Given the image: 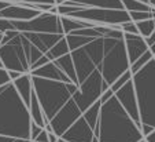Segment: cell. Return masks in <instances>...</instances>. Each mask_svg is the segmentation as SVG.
<instances>
[{
  "instance_id": "obj_1",
  "label": "cell",
  "mask_w": 155,
  "mask_h": 142,
  "mask_svg": "<svg viewBox=\"0 0 155 142\" xmlns=\"http://www.w3.org/2000/svg\"><path fill=\"white\" fill-rule=\"evenodd\" d=\"M94 133L99 142H139L144 139L141 128L132 120L115 95L102 104Z\"/></svg>"
},
{
  "instance_id": "obj_2",
  "label": "cell",
  "mask_w": 155,
  "mask_h": 142,
  "mask_svg": "<svg viewBox=\"0 0 155 142\" xmlns=\"http://www.w3.org/2000/svg\"><path fill=\"white\" fill-rule=\"evenodd\" d=\"M32 117L29 108L17 92L14 84L0 87V135L29 139Z\"/></svg>"
},
{
  "instance_id": "obj_3",
  "label": "cell",
  "mask_w": 155,
  "mask_h": 142,
  "mask_svg": "<svg viewBox=\"0 0 155 142\" xmlns=\"http://www.w3.org/2000/svg\"><path fill=\"white\" fill-rule=\"evenodd\" d=\"M32 80L36 97L43 108L48 124L56 116V113L73 98L74 92L80 88V86L73 83H63L43 77L32 76Z\"/></svg>"
},
{
  "instance_id": "obj_4",
  "label": "cell",
  "mask_w": 155,
  "mask_h": 142,
  "mask_svg": "<svg viewBox=\"0 0 155 142\" xmlns=\"http://www.w3.org/2000/svg\"><path fill=\"white\" fill-rule=\"evenodd\" d=\"M139 104L141 127L155 128V58L132 77Z\"/></svg>"
},
{
  "instance_id": "obj_5",
  "label": "cell",
  "mask_w": 155,
  "mask_h": 142,
  "mask_svg": "<svg viewBox=\"0 0 155 142\" xmlns=\"http://www.w3.org/2000/svg\"><path fill=\"white\" fill-rule=\"evenodd\" d=\"M106 42H107V50L99 72L102 73L106 83L111 86L118 77L130 71V62H129L124 39L106 37Z\"/></svg>"
},
{
  "instance_id": "obj_6",
  "label": "cell",
  "mask_w": 155,
  "mask_h": 142,
  "mask_svg": "<svg viewBox=\"0 0 155 142\" xmlns=\"http://www.w3.org/2000/svg\"><path fill=\"white\" fill-rule=\"evenodd\" d=\"M108 88H110V86L104 81L99 69H96L87 80H84L80 84V88L73 95V99L76 101L77 106L81 109L82 115H84L92 105L100 101L102 94L107 91Z\"/></svg>"
},
{
  "instance_id": "obj_7",
  "label": "cell",
  "mask_w": 155,
  "mask_h": 142,
  "mask_svg": "<svg viewBox=\"0 0 155 142\" xmlns=\"http://www.w3.org/2000/svg\"><path fill=\"white\" fill-rule=\"evenodd\" d=\"M69 17L91 22L94 25H106V26H121L125 22L132 21L130 15L126 10L91 9V7H84Z\"/></svg>"
},
{
  "instance_id": "obj_8",
  "label": "cell",
  "mask_w": 155,
  "mask_h": 142,
  "mask_svg": "<svg viewBox=\"0 0 155 142\" xmlns=\"http://www.w3.org/2000/svg\"><path fill=\"white\" fill-rule=\"evenodd\" d=\"M0 58L3 61L4 69L8 72L30 73V66L28 62L26 54L22 47V33L18 32L7 44L0 46Z\"/></svg>"
},
{
  "instance_id": "obj_9",
  "label": "cell",
  "mask_w": 155,
  "mask_h": 142,
  "mask_svg": "<svg viewBox=\"0 0 155 142\" xmlns=\"http://www.w3.org/2000/svg\"><path fill=\"white\" fill-rule=\"evenodd\" d=\"M14 29L21 33H56L64 35L61 25L59 15L51 12H41L38 17L30 21H12Z\"/></svg>"
},
{
  "instance_id": "obj_10",
  "label": "cell",
  "mask_w": 155,
  "mask_h": 142,
  "mask_svg": "<svg viewBox=\"0 0 155 142\" xmlns=\"http://www.w3.org/2000/svg\"><path fill=\"white\" fill-rule=\"evenodd\" d=\"M81 116H82L81 109L77 106L76 101L71 98L68 104L56 113L55 117L50 121V127L52 130V133L61 138Z\"/></svg>"
},
{
  "instance_id": "obj_11",
  "label": "cell",
  "mask_w": 155,
  "mask_h": 142,
  "mask_svg": "<svg viewBox=\"0 0 155 142\" xmlns=\"http://www.w3.org/2000/svg\"><path fill=\"white\" fill-rule=\"evenodd\" d=\"M115 98L120 101V104L122 105V108L126 110V113L132 117V120L141 128L140 112H139V104H137V98H136L133 81L130 80V81H128L121 90H118V91L115 92Z\"/></svg>"
},
{
  "instance_id": "obj_12",
  "label": "cell",
  "mask_w": 155,
  "mask_h": 142,
  "mask_svg": "<svg viewBox=\"0 0 155 142\" xmlns=\"http://www.w3.org/2000/svg\"><path fill=\"white\" fill-rule=\"evenodd\" d=\"M61 138L68 142H99L84 116H81Z\"/></svg>"
},
{
  "instance_id": "obj_13",
  "label": "cell",
  "mask_w": 155,
  "mask_h": 142,
  "mask_svg": "<svg viewBox=\"0 0 155 142\" xmlns=\"http://www.w3.org/2000/svg\"><path fill=\"white\" fill-rule=\"evenodd\" d=\"M70 54H71V58H73V62H74V68H76V72H77L78 83L81 84L82 81L87 80L97 68H96V65L92 62V59L89 58V55L85 53L82 47L78 48V50L71 51Z\"/></svg>"
},
{
  "instance_id": "obj_14",
  "label": "cell",
  "mask_w": 155,
  "mask_h": 142,
  "mask_svg": "<svg viewBox=\"0 0 155 142\" xmlns=\"http://www.w3.org/2000/svg\"><path fill=\"white\" fill-rule=\"evenodd\" d=\"M41 12L37 10H33L26 7L22 3H11L8 7L0 11V18H4V19H10V21H30V19H35L36 17H38Z\"/></svg>"
},
{
  "instance_id": "obj_15",
  "label": "cell",
  "mask_w": 155,
  "mask_h": 142,
  "mask_svg": "<svg viewBox=\"0 0 155 142\" xmlns=\"http://www.w3.org/2000/svg\"><path fill=\"white\" fill-rule=\"evenodd\" d=\"M124 42H125L126 53H128L129 62L135 64L144 53L150 50L148 46L146 43V39L141 37L140 35H129V33H124Z\"/></svg>"
},
{
  "instance_id": "obj_16",
  "label": "cell",
  "mask_w": 155,
  "mask_h": 142,
  "mask_svg": "<svg viewBox=\"0 0 155 142\" xmlns=\"http://www.w3.org/2000/svg\"><path fill=\"white\" fill-rule=\"evenodd\" d=\"M26 36V39L32 43L33 46L38 48L41 53L45 55L56 43H59L62 39L64 37V35H56V33H24Z\"/></svg>"
},
{
  "instance_id": "obj_17",
  "label": "cell",
  "mask_w": 155,
  "mask_h": 142,
  "mask_svg": "<svg viewBox=\"0 0 155 142\" xmlns=\"http://www.w3.org/2000/svg\"><path fill=\"white\" fill-rule=\"evenodd\" d=\"M32 76L36 77H43V79H48V80H56V81H63V83H71V80L66 76V73L62 72V69H59L55 65V62H50L47 65L41 66L38 69L30 72Z\"/></svg>"
},
{
  "instance_id": "obj_18",
  "label": "cell",
  "mask_w": 155,
  "mask_h": 142,
  "mask_svg": "<svg viewBox=\"0 0 155 142\" xmlns=\"http://www.w3.org/2000/svg\"><path fill=\"white\" fill-rule=\"evenodd\" d=\"M12 84H14L17 92L19 94V97L22 98V101L25 102V105L29 108L30 99H32V94H33V91H35V88H33L32 74L30 73L22 74L19 79H17L15 81H12Z\"/></svg>"
},
{
  "instance_id": "obj_19",
  "label": "cell",
  "mask_w": 155,
  "mask_h": 142,
  "mask_svg": "<svg viewBox=\"0 0 155 142\" xmlns=\"http://www.w3.org/2000/svg\"><path fill=\"white\" fill-rule=\"evenodd\" d=\"M73 4L91 9H107V10H125L121 0H69Z\"/></svg>"
},
{
  "instance_id": "obj_20",
  "label": "cell",
  "mask_w": 155,
  "mask_h": 142,
  "mask_svg": "<svg viewBox=\"0 0 155 142\" xmlns=\"http://www.w3.org/2000/svg\"><path fill=\"white\" fill-rule=\"evenodd\" d=\"M52 62H55V65L58 66L59 69H62L63 73H66V76L71 80V83L80 86L78 79H77V72H76V68H74V62H73V58H71L70 53L61 57V58H58V59H55Z\"/></svg>"
},
{
  "instance_id": "obj_21",
  "label": "cell",
  "mask_w": 155,
  "mask_h": 142,
  "mask_svg": "<svg viewBox=\"0 0 155 142\" xmlns=\"http://www.w3.org/2000/svg\"><path fill=\"white\" fill-rule=\"evenodd\" d=\"M29 113H30V117H32V121L33 123H36L37 126H40L41 128H45L48 126L47 119H45V115H44V112H43V108H41V105H40V102H38L37 97H36L35 91H33L32 99H30Z\"/></svg>"
},
{
  "instance_id": "obj_22",
  "label": "cell",
  "mask_w": 155,
  "mask_h": 142,
  "mask_svg": "<svg viewBox=\"0 0 155 142\" xmlns=\"http://www.w3.org/2000/svg\"><path fill=\"white\" fill-rule=\"evenodd\" d=\"M59 18H61V25H62V29H63L64 36L70 35V33L76 32V30L95 26V25L91 24V22H85V21H81V19L71 18V17H61V15H59Z\"/></svg>"
},
{
  "instance_id": "obj_23",
  "label": "cell",
  "mask_w": 155,
  "mask_h": 142,
  "mask_svg": "<svg viewBox=\"0 0 155 142\" xmlns=\"http://www.w3.org/2000/svg\"><path fill=\"white\" fill-rule=\"evenodd\" d=\"M22 47L25 50V54H26V58H28V62H29V66H30V72H32V68L35 66V64L37 62L38 59L41 57H44V54L38 50L36 46H33L32 43L29 42L26 39V36L22 33Z\"/></svg>"
},
{
  "instance_id": "obj_24",
  "label": "cell",
  "mask_w": 155,
  "mask_h": 142,
  "mask_svg": "<svg viewBox=\"0 0 155 142\" xmlns=\"http://www.w3.org/2000/svg\"><path fill=\"white\" fill-rule=\"evenodd\" d=\"M69 53H70V48H69V44H68V42H66V36H64L61 42L56 43V44L45 54V57L52 62V61H55V59L61 58V57L66 55V54H69Z\"/></svg>"
},
{
  "instance_id": "obj_25",
  "label": "cell",
  "mask_w": 155,
  "mask_h": 142,
  "mask_svg": "<svg viewBox=\"0 0 155 142\" xmlns=\"http://www.w3.org/2000/svg\"><path fill=\"white\" fill-rule=\"evenodd\" d=\"M100 109H102V102L97 101L95 105H92L87 112L84 113V119L87 120V123L91 126L92 130H95L97 126V121H99V117H100Z\"/></svg>"
},
{
  "instance_id": "obj_26",
  "label": "cell",
  "mask_w": 155,
  "mask_h": 142,
  "mask_svg": "<svg viewBox=\"0 0 155 142\" xmlns=\"http://www.w3.org/2000/svg\"><path fill=\"white\" fill-rule=\"evenodd\" d=\"M92 40H94L92 37L78 36V35H74V33H70V35L66 36V42H68V44H69L70 53H71V51H74V50H78V48L84 47V46H87L88 43H91Z\"/></svg>"
},
{
  "instance_id": "obj_27",
  "label": "cell",
  "mask_w": 155,
  "mask_h": 142,
  "mask_svg": "<svg viewBox=\"0 0 155 142\" xmlns=\"http://www.w3.org/2000/svg\"><path fill=\"white\" fill-rule=\"evenodd\" d=\"M124 4V9L128 12L133 11H151L152 6H150L148 3H144L140 0H121Z\"/></svg>"
},
{
  "instance_id": "obj_28",
  "label": "cell",
  "mask_w": 155,
  "mask_h": 142,
  "mask_svg": "<svg viewBox=\"0 0 155 142\" xmlns=\"http://www.w3.org/2000/svg\"><path fill=\"white\" fill-rule=\"evenodd\" d=\"M152 59H154V54H152L151 51L148 50L147 53H144L143 55H141L135 64H132V65H130V72H132V74L137 73L140 69H143L144 66H146L147 64L150 62V61H152Z\"/></svg>"
},
{
  "instance_id": "obj_29",
  "label": "cell",
  "mask_w": 155,
  "mask_h": 142,
  "mask_svg": "<svg viewBox=\"0 0 155 142\" xmlns=\"http://www.w3.org/2000/svg\"><path fill=\"white\" fill-rule=\"evenodd\" d=\"M137 29L141 37L147 39L148 36H151L155 32V19H147V21L137 22Z\"/></svg>"
},
{
  "instance_id": "obj_30",
  "label": "cell",
  "mask_w": 155,
  "mask_h": 142,
  "mask_svg": "<svg viewBox=\"0 0 155 142\" xmlns=\"http://www.w3.org/2000/svg\"><path fill=\"white\" fill-rule=\"evenodd\" d=\"M132 77H133V74H132V72H130V71H128V72H126V73H124L121 77H118V79L115 80L114 83H113L111 86H110V88H111L114 92H117L118 90H121V88H122V87L125 86V84L128 83V81H130V80H132Z\"/></svg>"
},
{
  "instance_id": "obj_31",
  "label": "cell",
  "mask_w": 155,
  "mask_h": 142,
  "mask_svg": "<svg viewBox=\"0 0 155 142\" xmlns=\"http://www.w3.org/2000/svg\"><path fill=\"white\" fill-rule=\"evenodd\" d=\"M130 15V19L133 22H141V21H147V19H155L154 14H152V10L151 11H133V12H129Z\"/></svg>"
},
{
  "instance_id": "obj_32",
  "label": "cell",
  "mask_w": 155,
  "mask_h": 142,
  "mask_svg": "<svg viewBox=\"0 0 155 142\" xmlns=\"http://www.w3.org/2000/svg\"><path fill=\"white\" fill-rule=\"evenodd\" d=\"M120 28L124 33H129V35H140V33H139V29H137V25H136V22H133V21L125 22V24H122Z\"/></svg>"
},
{
  "instance_id": "obj_33",
  "label": "cell",
  "mask_w": 155,
  "mask_h": 142,
  "mask_svg": "<svg viewBox=\"0 0 155 142\" xmlns=\"http://www.w3.org/2000/svg\"><path fill=\"white\" fill-rule=\"evenodd\" d=\"M18 3L29 4V6H37V4H51L56 6V0H17Z\"/></svg>"
},
{
  "instance_id": "obj_34",
  "label": "cell",
  "mask_w": 155,
  "mask_h": 142,
  "mask_svg": "<svg viewBox=\"0 0 155 142\" xmlns=\"http://www.w3.org/2000/svg\"><path fill=\"white\" fill-rule=\"evenodd\" d=\"M7 30H15L14 25H12V21H10V19H4V18H0V32L6 33Z\"/></svg>"
},
{
  "instance_id": "obj_35",
  "label": "cell",
  "mask_w": 155,
  "mask_h": 142,
  "mask_svg": "<svg viewBox=\"0 0 155 142\" xmlns=\"http://www.w3.org/2000/svg\"><path fill=\"white\" fill-rule=\"evenodd\" d=\"M43 130H44V128H41L40 126H37L36 123H33V121H32V127H30V141H36V139H37V137L40 135V133Z\"/></svg>"
},
{
  "instance_id": "obj_36",
  "label": "cell",
  "mask_w": 155,
  "mask_h": 142,
  "mask_svg": "<svg viewBox=\"0 0 155 142\" xmlns=\"http://www.w3.org/2000/svg\"><path fill=\"white\" fill-rule=\"evenodd\" d=\"M8 83H12L11 79H10V74H8V71L6 69H0V87L6 86Z\"/></svg>"
},
{
  "instance_id": "obj_37",
  "label": "cell",
  "mask_w": 155,
  "mask_h": 142,
  "mask_svg": "<svg viewBox=\"0 0 155 142\" xmlns=\"http://www.w3.org/2000/svg\"><path fill=\"white\" fill-rule=\"evenodd\" d=\"M114 95H115V92L113 91L111 88H108L107 91H104V92L102 94V97H100V102H102V104H104V102H107V101L111 99Z\"/></svg>"
},
{
  "instance_id": "obj_38",
  "label": "cell",
  "mask_w": 155,
  "mask_h": 142,
  "mask_svg": "<svg viewBox=\"0 0 155 142\" xmlns=\"http://www.w3.org/2000/svg\"><path fill=\"white\" fill-rule=\"evenodd\" d=\"M36 141H37V142H50V141H48V131L44 128V130L40 133V135L37 137V139H36Z\"/></svg>"
},
{
  "instance_id": "obj_39",
  "label": "cell",
  "mask_w": 155,
  "mask_h": 142,
  "mask_svg": "<svg viewBox=\"0 0 155 142\" xmlns=\"http://www.w3.org/2000/svg\"><path fill=\"white\" fill-rule=\"evenodd\" d=\"M8 74H10V79H11V81H15L17 79H19V77L22 76V73H19V72H14V71L8 72Z\"/></svg>"
},
{
  "instance_id": "obj_40",
  "label": "cell",
  "mask_w": 155,
  "mask_h": 142,
  "mask_svg": "<svg viewBox=\"0 0 155 142\" xmlns=\"http://www.w3.org/2000/svg\"><path fill=\"white\" fill-rule=\"evenodd\" d=\"M144 139H146V142H155V130L147 137H144Z\"/></svg>"
},
{
  "instance_id": "obj_41",
  "label": "cell",
  "mask_w": 155,
  "mask_h": 142,
  "mask_svg": "<svg viewBox=\"0 0 155 142\" xmlns=\"http://www.w3.org/2000/svg\"><path fill=\"white\" fill-rule=\"evenodd\" d=\"M11 3H7V2H0V11H3L6 7H8Z\"/></svg>"
},
{
  "instance_id": "obj_42",
  "label": "cell",
  "mask_w": 155,
  "mask_h": 142,
  "mask_svg": "<svg viewBox=\"0 0 155 142\" xmlns=\"http://www.w3.org/2000/svg\"><path fill=\"white\" fill-rule=\"evenodd\" d=\"M150 51H151V53L154 54V57H155V43L151 46V47H150Z\"/></svg>"
},
{
  "instance_id": "obj_43",
  "label": "cell",
  "mask_w": 155,
  "mask_h": 142,
  "mask_svg": "<svg viewBox=\"0 0 155 142\" xmlns=\"http://www.w3.org/2000/svg\"><path fill=\"white\" fill-rule=\"evenodd\" d=\"M148 3H150V6L155 7V0H148Z\"/></svg>"
},
{
  "instance_id": "obj_44",
  "label": "cell",
  "mask_w": 155,
  "mask_h": 142,
  "mask_svg": "<svg viewBox=\"0 0 155 142\" xmlns=\"http://www.w3.org/2000/svg\"><path fill=\"white\" fill-rule=\"evenodd\" d=\"M0 2H7V3H15L17 0H0Z\"/></svg>"
},
{
  "instance_id": "obj_45",
  "label": "cell",
  "mask_w": 155,
  "mask_h": 142,
  "mask_svg": "<svg viewBox=\"0 0 155 142\" xmlns=\"http://www.w3.org/2000/svg\"><path fill=\"white\" fill-rule=\"evenodd\" d=\"M3 37H4V33H0V46H2V42H3Z\"/></svg>"
},
{
  "instance_id": "obj_46",
  "label": "cell",
  "mask_w": 155,
  "mask_h": 142,
  "mask_svg": "<svg viewBox=\"0 0 155 142\" xmlns=\"http://www.w3.org/2000/svg\"><path fill=\"white\" fill-rule=\"evenodd\" d=\"M0 69H4V65H3V61H2V58H0Z\"/></svg>"
},
{
  "instance_id": "obj_47",
  "label": "cell",
  "mask_w": 155,
  "mask_h": 142,
  "mask_svg": "<svg viewBox=\"0 0 155 142\" xmlns=\"http://www.w3.org/2000/svg\"><path fill=\"white\" fill-rule=\"evenodd\" d=\"M58 142H68V141H64V139H62V138H59V141Z\"/></svg>"
},
{
  "instance_id": "obj_48",
  "label": "cell",
  "mask_w": 155,
  "mask_h": 142,
  "mask_svg": "<svg viewBox=\"0 0 155 142\" xmlns=\"http://www.w3.org/2000/svg\"><path fill=\"white\" fill-rule=\"evenodd\" d=\"M140 2H144V3H148V0H140ZM150 4V3H148Z\"/></svg>"
},
{
  "instance_id": "obj_49",
  "label": "cell",
  "mask_w": 155,
  "mask_h": 142,
  "mask_svg": "<svg viewBox=\"0 0 155 142\" xmlns=\"http://www.w3.org/2000/svg\"><path fill=\"white\" fill-rule=\"evenodd\" d=\"M139 142H146V139H141V141H139Z\"/></svg>"
},
{
  "instance_id": "obj_50",
  "label": "cell",
  "mask_w": 155,
  "mask_h": 142,
  "mask_svg": "<svg viewBox=\"0 0 155 142\" xmlns=\"http://www.w3.org/2000/svg\"><path fill=\"white\" fill-rule=\"evenodd\" d=\"M32 142H37V141H32Z\"/></svg>"
},
{
  "instance_id": "obj_51",
  "label": "cell",
  "mask_w": 155,
  "mask_h": 142,
  "mask_svg": "<svg viewBox=\"0 0 155 142\" xmlns=\"http://www.w3.org/2000/svg\"><path fill=\"white\" fill-rule=\"evenodd\" d=\"M154 58H155V57H154Z\"/></svg>"
}]
</instances>
